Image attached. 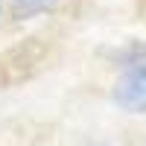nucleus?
Listing matches in <instances>:
<instances>
[{
	"mask_svg": "<svg viewBox=\"0 0 146 146\" xmlns=\"http://www.w3.org/2000/svg\"><path fill=\"white\" fill-rule=\"evenodd\" d=\"M114 102L120 108H126V111H135V114L146 111V67L143 64L129 67L123 76L117 79V85H114Z\"/></svg>",
	"mask_w": 146,
	"mask_h": 146,
	"instance_id": "f257e3e1",
	"label": "nucleus"
},
{
	"mask_svg": "<svg viewBox=\"0 0 146 146\" xmlns=\"http://www.w3.org/2000/svg\"><path fill=\"white\" fill-rule=\"evenodd\" d=\"M58 0H15L12 3V12H15V18H32L38 15V12H47L53 9Z\"/></svg>",
	"mask_w": 146,
	"mask_h": 146,
	"instance_id": "f03ea898",
	"label": "nucleus"
}]
</instances>
